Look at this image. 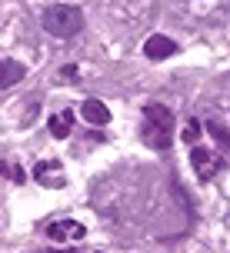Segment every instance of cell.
<instances>
[{
  "label": "cell",
  "mask_w": 230,
  "mask_h": 253,
  "mask_svg": "<svg viewBox=\"0 0 230 253\" xmlns=\"http://www.w3.org/2000/svg\"><path fill=\"white\" fill-rule=\"evenodd\" d=\"M84 233H87V230L80 227V223H74V220H57V223L47 227V237H50V240H67V237L84 240Z\"/></svg>",
  "instance_id": "5b68a950"
},
{
  "label": "cell",
  "mask_w": 230,
  "mask_h": 253,
  "mask_svg": "<svg viewBox=\"0 0 230 253\" xmlns=\"http://www.w3.org/2000/svg\"><path fill=\"white\" fill-rule=\"evenodd\" d=\"M40 24L53 37H74V34L84 30V13L74 3H50L47 10L40 13Z\"/></svg>",
  "instance_id": "7a4b0ae2"
},
{
  "label": "cell",
  "mask_w": 230,
  "mask_h": 253,
  "mask_svg": "<svg viewBox=\"0 0 230 253\" xmlns=\"http://www.w3.org/2000/svg\"><path fill=\"white\" fill-rule=\"evenodd\" d=\"M170 53H177V43L167 37V34H153L143 40V57L147 60H167Z\"/></svg>",
  "instance_id": "3957f363"
},
{
  "label": "cell",
  "mask_w": 230,
  "mask_h": 253,
  "mask_svg": "<svg viewBox=\"0 0 230 253\" xmlns=\"http://www.w3.org/2000/svg\"><path fill=\"white\" fill-rule=\"evenodd\" d=\"M197 137H200V126H197V120H193V124H190V130L184 133V140H187V143H193Z\"/></svg>",
  "instance_id": "30bf717a"
},
{
  "label": "cell",
  "mask_w": 230,
  "mask_h": 253,
  "mask_svg": "<svg viewBox=\"0 0 230 253\" xmlns=\"http://www.w3.org/2000/svg\"><path fill=\"white\" fill-rule=\"evenodd\" d=\"M27 74V67L24 63H17V60H0V90H10L13 84H20Z\"/></svg>",
  "instance_id": "52a82bcc"
},
{
  "label": "cell",
  "mask_w": 230,
  "mask_h": 253,
  "mask_svg": "<svg viewBox=\"0 0 230 253\" xmlns=\"http://www.w3.org/2000/svg\"><path fill=\"white\" fill-rule=\"evenodd\" d=\"M80 114H84V120H87V124H93V126H107V124H110V110H107L100 100H93V97H90V100H84Z\"/></svg>",
  "instance_id": "8992f818"
},
{
  "label": "cell",
  "mask_w": 230,
  "mask_h": 253,
  "mask_svg": "<svg viewBox=\"0 0 230 253\" xmlns=\"http://www.w3.org/2000/svg\"><path fill=\"white\" fill-rule=\"evenodd\" d=\"M50 253H67V250H50Z\"/></svg>",
  "instance_id": "7c38bea8"
},
{
  "label": "cell",
  "mask_w": 230,
  "mask_h": 253,
  "mask_svg": "<svg viewBox=\"0 0 230 253\" xmlns=\"http://www.w3.org/2000/svg\"><path fill=\"white\" fill-rule=\"evenodd\" d=\"M190 160H193V167H197V173H200L204 180H210L214 173H217V167H220V160H217V157H214L210 150H207V147H193Z\"/></svg>",
  "instance_id": "277c9868"
},
{
  "label": "cell",
  "mask_w": 230,
  "mask_h": 253,
  "mask_svg": "<svg viewBox=\"0 0 230 253\" xmlns=\"http://www.w3.org/2000/svg\"><path fill=\"white\" fill-rule=\"evenodd\" d=\"M140 137L153 150H167L170 147V137H174V114H170V107H164V103H147L143 107Z\"/></svg>",
  "instance_id": "6da1fadb"
},
{
  "label": "cell",
  "mask_w": 230,
  "mask_h": 253,
  "mask_svg": "<svg viewBox=\"0 0 230 253\" xmlns=\"http://www.w3.org/2000/svg\"><path fill=\"white\" fill-rule=\"evenodd\" d=\"M207 130H210L214 140H217L220 147H227V153H230V130H227V126L220 124V120H207Z\"/></svg>",
  "instance_id": "9c48e42d"
},
{
  "label": "cell",
  "mask_w": 230,
  "mask_h": 253,
  "mask_svg": "<svg viewBox=\"0 0 230 253\" xmlns=\"http://www.w3.org/2000/svg\"><path fill=\"white\" fill-rule=\"evenodd\" d=\"M60 77H67V80H77V70H74V67H64V70H60Z\"/></svg>",
  "instance_id": "8fae6325"
},
{
  "label": "cell",
  "mask_w": 230,
  "mask_h": 253,
  "mask_svg": "<svg viewBox=\"0 0 230 253\" xmlns=\"http://www.w3.org/2000/svg\"><path fill=\"white\" fill-rule=\"evenodd\" d=\"M70 126H74V114L70 110H64V114H53L50 117V133L57 140H64L67 133H70Z\"/></svg>",
  "instance_id": "ba28073f"
}]
</instances>
